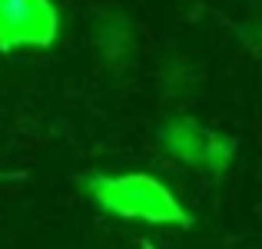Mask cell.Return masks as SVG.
I'll list each match as a JSON object with an SVG mask.
<instances>
[{"label": "cell", "mask_w": 262, "mask_h": 249, "mask_svg": "<svg viewBox=\"0 0 262 249\" xmlns=\"http://www.w3.org/2000/svg\"><path fill=\"white\" fill-rule=\"evenodd\" d=\"M83 190L90 193L103 213H113L120 219H143L156 226H189L192 216L183 210V203L146 173H123V176H86Z\"/></svg>", "instance_id": "obj_1"}, {"label": "cell", "mask_w": 262, "mask_h": 249, "mask_svg": "<svg viewBox=\"0 0 262 249\" xmlns=\"http://www.w3.org/2000/svg\"><path fill=\"white\" fill-rule=\"evenodd\" d=\"M160 136H163V147H166L176 160H183L189 166H199V170H209V173H223L226 166H229L232 153H236L229 136L203 130L192 120H169Z\"/></svg>", "instance_id": "obj_3"}, {"label": "cell", "mask_w": 262, "mask_h": 249, "mask_svg": "<svg viewBox=\"0 0 262 249\" xmlns=\"http://www.w3.org/2000/svg\"><path fill=\"white\" fill-rule=\"evenodd\" d=\"M143 249H153V246H149V243H143Z\"/></svg>", "instance_id": "obj_4"}, {"label": "cell", "mask_w": 262, "mask_h": 249, "mask_svg": "<svg viewBox=\"0 0 262 249\" xmlns=\"http://www.w3.org/2000/svg\"><path fill=\"white\" fill-rule=\"evenodd\" d=\"M57 33L60 13L50 0H0V53L50 47Z\"/></svg>", "instance_id": "obj_2"}]
</instances>
